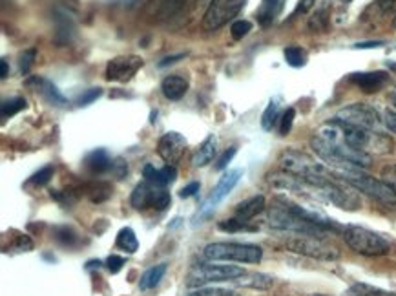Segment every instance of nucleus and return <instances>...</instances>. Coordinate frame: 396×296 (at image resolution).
Wrapping results in <instances>:
<instances>
[{
	"mask_svg": "<svg viewBox=\"0 0 396 296\" xmlns=\"http://www.w3.org/2000/svg\"><path fill=\"white\" fill-rule=\"evenodd\" d=\"M289 253L301 254L312 260H321V262H334L340 258V250L331 241L320 236H307V234H291L283 241Z\"/></svg>",
	"mask_w": 396,
	"mask_h": 296,
	"instance_id": "7ed1b4c3",
	"label": "nucleus"
},
{
	"mask_svg": "<svg viewBox=\"0 0 396 296\" xmlns=\"http://www.w3.org/2000/svg\"><path fill=\"white\" fill-rule=\"evenodd\" d=\"M152 196H154V185L148 181L139 183L132 192L130 204L132 207L137 211H144V208H152Z\"/></svg>",
	"mask_w": 396,
	"mask_h": 296,
	"instance_id": "aec40b11",
	"label": "nucleus"
},
{
	"mask_svg": "<svg viewBox=\"0 0 396 296\" xmlns=\"http://www.w3.org/2000/svg\"><path fill=\"white\" fill-rule=\"evenodd\" d=\"M346 296H396V292L384 291V289L373 287L369 284H354L347 289Z\"/></svg>",
	"mask_w": 396,
	"mask_h": 296,
	"instance_id": "393cba45",
	"label": "nucleus"
},
{
	"mask_svg": "<svg viewBox=\"0 0 396 296\" xmlns=\"http://www.w3.org/2000/svg\"><path fill=\"white\" fill-rule=\"evenodd\" d=\"M392 101H395V105H396V92L392 93Z\"/></svg>",
	"mask_w": 396,
	"mask_h": 296,
	"instance_id": "864d4df0",
	"label": "nucleus"
},
{
	"mask_svg": "<svg viewBox=\"0 0 396 296\" xmlns=\"http://www.w3.org/2000/svg\"><path fill=\"white\" fill-rule=\"evenodd\" d=\"M186 137L181 136L179 132H168L161 137L157 143V152L161 159L165 161L166 165H176L177 161L181 159L186 150Z\"/></svg>",
	"mask_w": 396,
	"mask_h": 296,
	"instance_id": "9b49d317",
	"label": "nucleus"
},
{
	"mask_svg": "<svg viewBox=\"0 0 396 296\" xmlns=\"http://www.w3.org/2000/svg\"><path fill=\"white\" fill-rule=\"evenodd\" d=\"M250 31H252V24H250L249 21H245V18H237V21H234L230 24V35L234 41H241V38L247 37Z\"/></svg>",
	"mask_w": 396,
	"mask_h": 296,
	"instance_id": "473e14b6",
	"label": "nucleus"
},
{
	"mask_svg": "<svg viewBox=\"0 0 396 296\" xmlns=\"http://www.w3.org/2000/svg\"><path fill=\"white\" fill-rule=\"evenodd\" d=\"M181 57H185L183 56V53H179V56H172V57H166V59H163V63L159 64L161 68H163V66H168V64H172V63H176L177 59H181Z\"/></svg>",
	"mask_w": 396,
	"mask_h": 296,
	"instance_id": "8fccbe9b",
	"label": "nucleus"
},
{
	"mask_svg": "<svg viewBox=\"0 0 396 296\" xmlns=\"http://www.w3.org/2000/svg\"><path fill=\"white\" fill-rule=\"evenodd\" d=\"M237 148L236 147H230L228 150H225L223 156L220 157V159L215 161V170H225L228 166V163H230L232 159H234V156H236Z\"/></svg>",
	"mask_w": 396,
	"mask_h": 296,
	"instance_id": "ea45409f",
	"label": "nucleus"
},
{
	"mask_svg": "<svg viewBox=\"0 0 396 296\" xmlns=\"http://www.w3.org/2000/svg\"><path fill=\"white\" fill-rule=\"evenodd\" d=\"M26 106H28V102H26L24 97L6 99V101H2V105H0V115H2V119H9L15 114H18V112L26 110Z\"/></svg>",
	"mask_w": 396,
	"mask_h": 296,
	"instance_id": "cd10ccee",
	"label": "nucleus"
},
{
	"mask_svg": "<svg viewBox=\"0 0 396 296\" xmlns=\"http://www.w3.org/2000/svg\"><path fill=\"white\" fill-rule=\"evenodd\" d=\"M341 2H346V4H349V2H353V0H341Z\"/></svg>",
	"mask_w": 396,
	"mask_h": 296,
	"instance_id": "5fc2aeb1",
	"label": "nucleus"
},
{
	"mask_svg": "<svg viewBox=\"0 0 396 296\" xmlns=\"http://www.w3.org/2000/svg\"><path fill=\"white\" fill-rule=\"evenodd\" d=\"M108 194H112V189L106 183H97V185L90 189V198H92V201H97V204L110 198Z\"/></svg>",
	"mask_w": 396,
	"mask_h": 296,
	"instance_id": "f704fd0d",
	"label": "nucleus"
},
{
	"mask_svg": "<svg viewBox=\"0 0 396 296\" xmlns=\"http://www.w3.org/2000/svg\"><path fill=\"white\" fill-rule=\"evenodd\" d=\"M384 125L389 128V130L392 132V134H396V112L395 110H387L384 114Z\"/></svg>",
	"mask_w": 396,
	"mask_h": 296,
	"instance_id": "a18cd8bd",
	"label": "nucleus"
},
{
	"mask_svg": "<svg viewBox=\"0 0 396 296\" xmlns=\"http://www.w3.org/2000/svg\"><path fill=\"white\" fill-rule=\"evenodd\" d=\"M220 231L223 233H241V231H256V227H250L247 221H240L237 218H232V220L220 221Z\"/></svg>",
	"mask_w": 396,
	"mask_h": 296,
	"instance_id": "2f4dec72",
	"label": "nucleus"
},
{
	"mask_svg": "<svg viewBox=\"0 0 396 296\" xmlns=\"http://www.w3.org/2000/svg\"><path fill=\"white\" fill-rule=\"evenodd\" d=\"M376 2H378V6L384 9V11H387V9L392 8V4H395V0H376Z\"/></svg>",
	"mask_w": 396,
	"mask_h": 296,
	"instance_id": "3c124183",
	"label": "nucleus"
},
{
	"mask_svg": "<svg viewBox=\"0 0 396 296\" xmlns=\"http://www.w3.org/2000/svg\"><path fill=\"white\" fill-rule=\"evenodd\" d=\"M53 172H55L53 165L43 166V169L38 170V172H35L33 176H31L30 181H28V185H31V186H44V185H48V183H50V179L53 178Z\"/></svg>",
	"mask_w": 396,
	"mask_h": 296,
	"instance_id": "7c9ffc66",
	"label": "nucleus"
},
{
	"mask_svg": "<svg viewBox=\"0 0 396 296\" xmlns=\"http://www.w3.org/2000/svg\"><path fill=\"white\" fill-rule=\"evenodd\" d=\"M294 117H296V110L294 108H287L285 112L279 117V134L282 136H287L291 132L292 125H294Z\"/></svg>",
	"mask_w": 396,
	"mask_h": 296,
	"instance_id": "c9c22d12",
	"label": "nucleus"
},
{
	"mask_svg": "<svg viewBox=\"0 0 396 296\" xmlns=\"http://www.w3.org/2000/svg\"><path fill=\"white\" fill-rule=\"evenodd\" d=\"M343 240L354 253L362 256H384L389 253V241L384 236L358 225L343 228Z\"/></svg>",
	"mask_w": 396,
	"mask_h": 296,
	"instance_id": "423d86ee",
	"label": "nucleus"
},
{
	"mask_svg": "<svg viewBox=\"0 0 396 296\" xmlns=\"http://www.w3.org/2000/svg\"><path fill=\"white\" fill-rule=\"evenodd\" d=\"M354 86H358L362 92L375 93L380 92L389 83V75L385 72H365V73H353L349 77Z\"/></svg>",
	"mask_w": 396,
	"mask_h": 296,
	"instance_id": "4468645a",
	"label": "nucleus"
},
{
	"mask_svg": "<svg viewBox=\"0 0 396 296\" xmlns=\"http://www.w3.org/2000/svg\"><path fill=\"white\" fill-rule=\"evenodd\" d=\"M380 178L385 185H389L392 189V192L396 194V163L395 165H387L382 169V174H380Z\"/></svg>",
	"mask_w": 396,
	"mask_h": 296,
	"instance_id": "4c0bfd02",
	"label": "nucleus"
},
{
	"mask_svg": "<svg viewBox=\"0 0 396 296\" xmlns=\"http://www.w3.org/2000/svg\"><path fill=\"white\" fill-rule=\"evenodd\" d=\"M279 6H282V0H262V6H259V9L256 13L259 26L269 28L274 22L276 15H278Z\"/></svg>",
	"mask_w": 396,
	"mask_h": 296,
	"instance_id": "4be33fe9",
	"label": "nucleus"
},
{
	"mask_svg": "<svg viewBox=\"0 0 396 296\" xmlns=\"http://www.w3.org/2000/svg\"><path fill=\"white\" fill-rule=\"evenodd\" d=\"M265 211V198L263 196H254V198L245 199L236 207L234 218H237L240 221H247L250 223V220H254L256 216H259Z\"/></svg>",
	"mask_w": 396,
	"mask_h": 296,
	"instance_id": "f3484780",
	"label": "nucleus"
},
{
	"mask_svg": "<svg viewBox=\"0 0 396 296\" xmlns=\"http://www.w3.org/2000/svg\"><path fill=\"white\" fill-rule=\"evenodd\" d=\"M279 169L289 174H294L299 178L307 179L311 183H320L327 178H333L334 172L325 165L323 161L314 159L312 156L305 152H299L294 148H289L279 156L278 159Z\"/></svg>",
	"mask_w": 396,
	"mask_h": 296,
	"instance_id": "f257e3e1",
	"label": "nucleus"
},
{
	"mask_svg": "<svg viewBox=\"0 0 396 296\" xmlns=\"http://www.w3.org/2000/svg\"><path fill=\"white\" fill-rule=\"evenodd\" d=\"M241 176H243V170L241 169H232V170H227V172L223 174L220 178V181L215 183V186L212 189L210 196H208L207 199H205V204L201 205V208H199V212L196 214L194 218V223H201L205 218H208L214 212V208L218 207V205L223 201L225 198H227L228 194H230L234 189H236V185L240 183Z\"/></svg>",
	"mask_w": 396,
	"mask_h": 296,
	"instance_id": "0eeeda50",
	"label": "nucleus"
},
{
	"mask_svg": "<svg viewBox=\"0 0 396 296\" xmlns=\"http://www.w3.org/2000/svg\"><path fill=\"white\" fill-rule=\"evenodd\" d=\"M392 24H395V28H396V18H395V22H392Z\"/></svg>",
	"mask_w": 396,
	"mask_h": 296,
	"instance_id": "4d7b16f0",
	"label": "nucleus"
},
{
	"mask_svg": "<svg viewBox=\"0 0 396 296\" xmlns=\"http://www.w3.org/2000/svg\"><path fill=\"white\" fill-rule=\"evenodd\" d=\"M37 57V50L35 48H30V50H26L21 53V60H18V70H21L22 75H28L33 66V60Z\"/></svg>",
	"mask_w": 396,
	"mask_h": 296,
	"instance_id": "72a5a7b5",
	"label": "nucleus"
},
{
	"mask_svg": "<svg viewBox=\"0 0 396 296\" xmlns=\"http://www.w3.org/2000/svg\"><path fill=\"white\" fill-rule=\"evenodd\" d=\"M124 263H127V260L122 258V256H117V254H112V256H108L105 262L106 269L112 273V275H117L119 271H121L122 267H124Z\"/></svg>",
	"mask_w": 396,
	"mask_h": 296,
	"instance_id": "58836bf2",
	"label": "nucleus"
},
{
	"mask_svg": "<svg viewBox=\"0 0 396 296\" xmlns=\"http://www.w3.org/2000/svg\"><path fill=\"white\" fill-rule=\"evenodd\" d=\"M165 275H166L165 263H159V265L150 267V269H148V271H144V275L141 276L139 289H141V291H150V289L157 287Z\"/></svg>",
	"mask_w": 396,
	"mask_h": 296,
	"instance_id": "5701e85b",
	"label": "nucleus"
},
{
	"mask_svg": "<svg viewBox=\"0 0 396 296\" xmlns=\"http://www.w3.org/2000/svg\"><path fill=\"white\" fill-rule=\"evenodd\" d=\"M110 172L114 174L115 178L121 179L122 176H127V172H128V165H127V163H124V161H122V159H117V161H114V163H112Z\"/></svg>",
	"mask_w": 396,
	"mask_h": 296,
	"instance_id": "c03bdc74",
	"label": "nucleus"
},
{
	"mask_svg": "<svg viewBox=\"0 0 396 296\" xmlns=\"http://www.w3.org/2000/svg\"><path fill=\"white\" fill-rule=\"evenodd\" d=\"M144 181L154 186H166L177 179V170L173 165H165L163 169H156L154 165H146L143 169Z\"/></svg>",
	"mask_w": 396,
	"mask_h": 296,
	"instance_id": "2eb2a0df",
	"label": "nucleus"
},
{
	"mask_svg": "<svg viewBox=\"0 0 396 296\" xmlns=\"http://www.w3.org/2000/svg\"><path fill=\"white\" fill-rule=\"evenodd\" d=\"M53 21H55V41L57 46H68L72 43L73 33H75V18L66 8H55L53 11Z\"/></svg>",
	"mask_w": 396,
	"mask_h": 296,
	"instance_id": "ddd939ff",
	"label": "nucleus"
},
{
	"mask_svg": "<svg viewBox=\"0 0 396 296\" xmlns=\"http://www.w3.org/2000/svg\"><path fill=\"white\" fill-rule=\"evenodd\" d=\"M55 240L64 247H75L79 243V234L72 227H57Z\"/></svg>",
	"mask_w": 396,
	"mask_h": 296,
	"instance_id": "c756f323",
	"label": "nucleus"
},
{
	"mask_svg": "<svg viewBox=\"0 0 396 296\" xmlns=\"http://www.w3.org/2000/svg\"><path fill=\"white\" fill-rule=\"evenodd\" d=\"M325 22H327L325 11H318L316 15L311 18V22H309V28L314 31H321V30H325Z\"/></svg>",
	"mask_w": 396,
	"mask_h": 296,
	"instance_id": "79ce46f5",
	"label": "nucleus"
},
{
	"mask_svg": "<svg viewBox=\"0 0 396 296\" xmlns=\"http://www.w3.org/2000/svg\"><path fill=\"white\" fill-rule=\"evenodd\" d=\"M282 117L279 115V101L278 99H272V101L269 102V106L265 108V112H263L262 115V127L265 132H270L272 128L276 127V121Z\"/></svg>",
	"mask_w": 396,
	"mask_h": 296,
	"instance_id": "a878e982",
	"label": "nucleus"
},
{
	"mask_svg": "<svg viewBox=\"0 0 396 296\" xmlns=\"http://www.w3.org/2000/svg\"><path fill=\"white\" fill-rule=\"evenodd\" d=\"M26 86H30L33 88V92H37L48 105L51 106H64L66 105V97H64L60 90L57 88L51 80H48L46 77H41V75H33L30 79H26Z\"/></svg>",
	"mask_w": 396,
	"mask_h": 296,
	"instance_id": "f8f14e48",
	"label": "nucleus"
},
{
	"mask_svg": "<svg viewBox=\"0 0 396 296\" xmlns=\"http://www.w3.org/2000/svg\"><path fill=\"white\" fill-rule=\"evenodd\" d=\"M137 2H139V0H128V4H130V6H135Z\"/></svg>",
	"mask_w": 396,
	"mask_h": 296,
	"instance_id": "603ef678",
	"label": "nucleus"
},
{
	"mask_svg": "<svg viewBox=\"0 0 396 296\" xmlns=\"http://www.w3.org/2000/svg\"><path fill=\"white\" fill-rule=\"evenodd\" d=\"M199 189H201V185H199L198 181H192L188 183L186 186H183L181 191H179V198L186 199V198H192V196H196L199 192Z\"/></svg>",
	"mask_w": 396,
	"mask_h": 296,
	"instance_id": "37998d69",
	"label": "nucleus"
},
{
	"mask_svg": "<svg viewBox=\"0 0 396 296\" xmlns=\"http://www.w3.org/2000/svg\"><path fill=\"white\" fill-rule=\"evenodd\" d=\"M203 256L208 262H237L259 263L263 258L262 247L254 243H237V241H215L203 249Z\"/></svg>",
	"mask_w": 396,
	"mask_h": 296,
	"instance_id": "f03ea898",
	"label": "nucleus"
},
{
	"mask_svg": "<svg viewBox=\"0 0 396 296\" xmlns=\"http://www.w3.org/2000/svg\"><path fill=\"white\" fill-rule=\"evenodd\" d=\"M312 296H327V295H312Z\"/></svg>",
	"mask_w": 396,
	"mask_h": 296,
	"instance_id": "6e6d98bb",
	"label": "nucleus"
},
{
	"mask_svg": "<svg viewBox=\"0 0 396 296\" xmlns=\"http://www.w3.org/2000/svg\"><path fill=\"white\" fill-rule=\"evenodd\" d=\"M316 0H298V6H296V13H307L309 9L314 6Z\"/></svg>",
	"mask_w": 396,
	"mask_h": 296,
	"instance_id": "49530a36",
	"label": "nucleus"
},
{
	"mask_svg": "<svg viewBox=\"0 0 396 296\" xmlns=\"http://www.w3.org/2000/svg\"><path fill=\"white\" fill-rule=\"evenodd\" d=\"M188 296H240L236 292L227 291V289H199Z\"/></svg>",
	"mask_w": 396,
	"mask_h": 296,
	"instance_id": "a19ab883",
	"label": "nucleus"
},
{
	"mask_svg": "<svg viewBox=\"0 0 396 296\" xmlns=\"http://www.w3.org/2000/svg\"><path fill=\"white\" fill-rule=\"evenodd\" d=\"M144 60L139 56L114 57L106 64V79L115 83H127L143 68Z\"/></svg>",
	"mask_w": 396,
	"mask_h": 296,
	"instance_id": "9d476101",
	"label": "nucleus"
},
{
	"mask_svg": "<svg viewBox=\"0 0 396 296\" xmlns=\"http://www.w3.org/2000/svg\"><path fill=\"white\" fill-rule=\"evenodd\" d=\"M172 204V196L166 191V186H154L152 196V208L156 211H166Z\"/></svg>",
	"mask_w": 396,
	"mask_h": 296,
	"instance_id": "c85d7f7f",
	"label": "nucleus"
},
{
	"mask_svg": "<svg viewBox=\"0 0 396 296\" xmlns=\"http://www.w3.org/2000/svg\"><path fill=\"white\" fill-rule=\"evenodd\" d=\"M112 163L114 161L105 148H95L85 157V169L93 176H102V174L110 172Z\"/></svg>",
	"mask_w": 396,
	"mask_h": 296,
	"instance_id": "dca6fc26",
	"label": "nucleus"
},
{
	"mask_svg": "<svg viewBox=\"0 0 396 296\" xmlns=\"http://www.w3.org/2000/svg\"><path fill=\"white\" fill-rule=\"evenodd\" d=\"M161 92L168 101H179L188 92V80L181 75H168L161 83Z\"/></svg>",
	"mask_w": 396,
	"mask_h": 296,
	"instance_id": "a211bd4d",
	"label": "nucleus"
},
{
	"mask_svg": "<svg viewBox=\"0 0 396 296\" xmlns=\"http://www.w3.org/2000/svg\"><path fill=\"white\" fill-rule=\"evenodd\" d=\"M237 284L249 289H257V291H267L274 285V278L263 273H245L241 278L236 280Z\"/></svg>",
	"mask_w": 396,
	"mask_h": 296,
	"instance_id": "412c9836",
	"label": "nucleus"
},
{
	"mask_svg": "<svg viewBox=\"0 0 396 296\" xmlns=\"http://www.w3.org/2000/svg\"><path fill=\"white\" fill-rule=\"evenodd\" d=\"M380 46H384V43H382V41H371V43L354 44V48H356V50H369V48H380Z\"/></svg>",
	"mask_w": 396,
	"mask_h": 296,
	"instance_id": "de8ad7c7",
	"label": "nucleus"
},
{
	"mask_svg": "<svg viewBox=\"0 0 396 296\" xmlns=\"http://www.w3.org/2000/svg\"><path fill=\"white\" fill-rule=\"evenodd\" d=\"M283 57H285L287 64L292 66V68H301L307 63V53H305L304 48L299 46H287L283 50Z\"/></svg>",
	"mask_w": 396,
	"mask_h": 296,
	"instance_id": "bb28decb",
	"label": "nucleus"
},
{
	"mask_svg": "<svg viewBox=\"0 0 396 296\" xmlns=\"http://www.w3.org/2000/svg\"><path fill=\"white\" fill-rule=\"evenodd\" d=\"M8 75H9V64L8 60L2 59L0 60V77H2V79H8Z\"/></svg>",
	"mask_w": 396,
	"mask_h": 296,
	"instance_id": "09e8293b",
	"label": "nucleus"
},
{
	"mask_svg": "<svg viewBox=\"0 0 396 296\" xmlns=\"http://www.w3.org/2000/svg\"><path fill=\"white\" fill-rule=\"evenodd\" d=\"M115 245L121 250L128 254H134L135 250L139 249V240L135 236L134 228L130 227H122L117 234V240H115Z\"/></svg>",
	"mask_w": 396,
	"mask_h": 296,
	"instance_id": "b1692460",
	"label": "nucleus"
},
{
	"mask_svg": "<svg viewBox=\"0 0 396 296\" xmlns=\"http://www.w3.org/2000/svg\"><path fill=\"white\" fill-rule=\"evenodd\" d=\"M336 119L369 132H380V128H382L380 114L371 105H365V102H353V105L341 108L336 114Z\"/></svg>",
	"mask_w": 396,
	"mask_h": 296,
	"instance_id": "1a4fd4ad",
	"label": "nucleus"
},
{
	"mask_svg": "<svg viewBox=\"0 0 396 296\" xmlns=\"http://www.w3.org/2000/svg\"><path fill=\"white\" fill-rule=\"evenodd\" d=\"M245 0H212L207 11L203 15L201 28L205 31H218L225 24L237 17V13L243 9Z\"/></svg>",
	"mask_w": 396,
	"mask_h": 296,
	"instance_id": "6e6552de",
	"label": "nucleus"
},
{
	"mask_svg": "<svg viewBox=\"0 0 396 296\" xmlns=\"http://www.w3.org/2000/svg\"><path fill=\"white\" fill-rule=\"evenodd\" d=\"M102 95V90L101 88H90V90H86L82 95H80L79 99L75 101V105L77 106H88V105H92L93 101H97L99 97Z\"/></svg>",
	"mask_w": 396,
	"mask_h": 296,
	"instance_id": "e433bc0d",
	"label": "nucleus"
},
{
	"mask_svg": "<svg viewBox=\"0 0 396 296\" xmlns=\"http://www.w3.org/2000/svg\"><path fill=\"white\" fill-rule=\"evenodd\" d=\"M215 144H218V139H215L214 134L207 137V139L203 141L201 144L198 147L196 154L192 156V165L198 169V166H207L215 156Z\"/></svg>",
	"mask_w": 396,
	"mask_h": 296,
	"instance_id": "6ab92c4d",
	"label": "nucleus"
},
{
	"mask_svg": "<svg viewBox=\"0 0 396 296\" xmlns=\"http://www.w3.org/2000/svg\"><path fill=\"white\" fill-rule=\"evenodd\" d=\"M247 271L237 265H228L223 262H205L190 269L186 276V285L201 287V285L220 284V282H236Z\"/></svg>",
	"mask_w": 396,
	"mask_h": 296,
	"instance_id": "20e7f679",
	"label": "nucleus"
},
{
	"mask_svg": "<svg viewBox=\"0 0 396 296\" xmlns=\"http://www.w3.org/2000/svg\"><path fill=\"white\" fill-rule=\"evenodd\" d=\"M338 178L349 183L353 189H356V191L362 192V194L380 201V204L396 205V194L392 192L391 186L385 185L382 179H376L373 178V176H369V174H365L363 169L346 170V172L340 174Z\"/></svg>",
	"mask_w": 396,
	"mask_h": 296,
	"instance_id": "39448f33",
	"label": "nucleus"
}]
</instances>
